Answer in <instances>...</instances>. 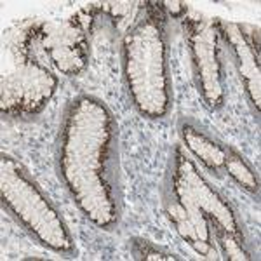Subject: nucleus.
I'll use <instances>...</instances> for the list:
<instances>
[{
  "label": "nucleus",
  "instance_id": "1",
  "mask_svg": "<svg viewBox=\"0 0 261 261\" xmlns=\"http://www.w3.org/2000/svg\"><path fill=\"white\" fill-rule=\"evenodd\" d=\"M228 151L230 153H226V159H225V166H226V169H228V172L246 188V190L258 193V178L252 174L251 167L244 162V157H241V153H237V151L231 148H228Z\"/></svg>",
  "mask_w": 261,
  "mask_h": 261
},
{
  "label": "nucleus",
  "instance_id": "2",
  "mask_svg": "<svg viewBox=\"0 0 261 261\" xmlns=\"http://www.w3.org/2000/svg\"><path fill=\"white\" fill-rule=\"evenodd\" d=\"M138 244L141 246V251H138V249L134 251L138 254V258H143V259H172V258H176V256H169L167 252L151 247L146 241H140Z\"/></svg>",
  "mask_w": 261,
  "mask_h": 261
}]
</instances>
